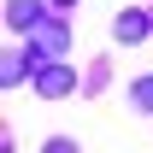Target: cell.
Here are the masks:
<instances>
[{
  "instance_id": "4",
  "label": "cell",
  "mask_w": 153,
  "mask_h": 153,
  "mask_svg": "<svg viewBox=\"0 0 153 153\" xmlns=\"http://www.w3.org/2000/svg\"><path fill=\"white\" fill-rule=\"evenodd\" d=\"M135 106H147V112H153V76H141V82H135Z\"/></svg>"
},
{
  "instance_id": "1",
  "label": "cell",
  "mask_w": 153,
  "mask_h": 153,
  "mask_svg": "<svg viewBox=\"0 0 153 153\" xmlns=\"http://www.w3.org/2000/svg\"><path fill=\"white\" fill-rule=\"evenodd\" d=\"M36 88H41L47 100H59V94H71V88H76V76L65 71V65H47V71H36Z\"/></svg>"
},
{
  "instance_id": "5",
  "label": "cell",
  "mask_w": 153,
  "mask_h": 153,
  "mask_svg": "<svg viewBox=\"0 0 153 153\" xmlns=\"http://www.w3.org/2000/svg\"><path fill=\"white\" fill-rule=\"evenodd\" d=\"M47 153H76V141H47Z\"/></svg>"
},
{
  "instance_id": "3",
  "label": "cell",
  "mask_w": 153,
  "mask_h": 153,
  "mask_svg": "<svg viewBox=\"0 0 153 153\" xmlns=\"http://www.w3.org/2000/svg\"><path fill=\"white\" fill-rule=\"evenodd\" d=\"M112 30H118V41H141V36L153 30V18H147V12H118Z\"/></svg>"
},
{
  "instance_id": "2",
  "label": "cell",
  "mask_w": 153,
  "mask_h": 153,
  "mask_svg": "<svg viewBox=\"0 0 153 153\" xmlns=\"http://www.w3.org/2000/svg\"><path fill=\"white\" fill-rule=\"evenodd\" d=\"M41 18H47L41 0H12V6H6V24H12V30H36Z\"/></svg>"
},
{
  "instance_id": "6",
  "label": "cell",
  "mask_w": 153,
  "mask_h": 153,
  "mask_svg": "<svg viewBox=\"0 0 153 153\" xmlns=\"http://www.w3.org/2000/svg\"><path fill=\"white\" fill-rule=\"evenodd\" d=\"M53 6H76V0H53Z\"/></svg>"
}]
</instances>
